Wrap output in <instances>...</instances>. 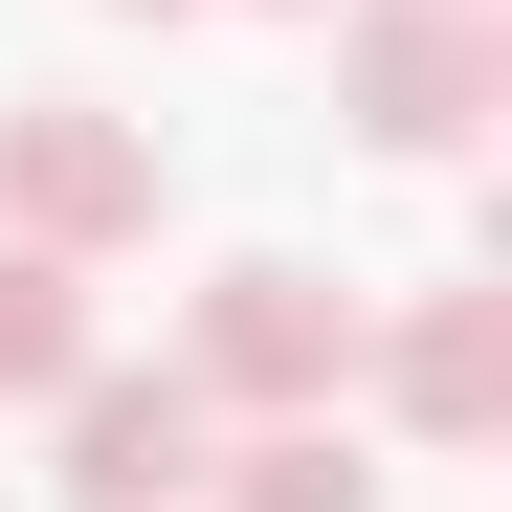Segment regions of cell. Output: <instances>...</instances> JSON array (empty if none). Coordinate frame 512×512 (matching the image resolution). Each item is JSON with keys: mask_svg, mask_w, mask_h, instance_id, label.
Wrapping results in <instances>:
<instances>
[{"mask_svg": "<svg viewBox=\"0 0 512 512\" xmlns=\"http://www.w3.org/2000/svg\"><path fill=\"white\" fill-rule=\"evenodd\" d=\"M512 112V0H334V134L357 156H468Z\"/></svg>", "mask_w": 512, "mask_h": 512, "instance_id": "obj_1", "label": "cell"}, {"mask_svg": "<svg viewBox=\"0 0 512 512\" xmlns=\"http://www.w3.org/2000/svg\"><path fill=\"white\" fill-rule=\"evenodd\" d=\"M357 290L334 268H290V245H245V268H201V312H179V379L223 401V423H334L357 401Z\"/></svg>", "mask_w": 512, "mask_h": 512, "instance_id": "obj_2", "label": "cell"}, {"mask_svg": "<svg viewBox=\"0 0 512 512\" xmlns=\"http://www.w3.org/2000/svg\"><path fill=\"white\" fill-rule=\"evenodd\" d=\"M0 245H67V268L156 245V134L90 112V90H23V112H0Z\"/></svg>", "mask_w": 512, "mask_h": 512, "instance_id": "obj_3", "label": "cell"}, {"mask_svg": "<svg viewBox=\"0 0 512 512\" xmlns=\"http://www.w3.org/2000/svg\"><path fill=\"white\" fill-rule=\"evenodd\" d=\"M45 423H67V468H45L67 512H179V490L223 468V401H201L179 357H90V379H67Z\"/></svg>", "mask_w": 512, "mask_h": 512, "instance_id": "obj_4", "label": "cell"}, {"mask_svg": "<svg viewBox=\"0 0 512 512\" xmlns=\"http://www.w3.org/2000/svg\"><path fill=\"white\" fill-rule=\"evenodd\" d=\"M357 379L401 401V446H490L512 423V290L468 268V290H401L379 334H357Z\"/></svg>", "mask_w": 512, "mask_h": 512, "instance_id": "obj_5", "label": "cell"}, {"mask_svg": "<svg viewBox=\"0 0 512 512\" xmlns=\"http://www.w3.org/2000/svg\"><path fill=\"white\" fill-rule=\"evenodd\" d=\"M112 334H90V268L67 245H0V401H67Z\"/></svg>", "mask_w": 512, "mask_h": 512, "instance_id": "obj_6", "label": "cell"}, {"mask_svg": "<svg viewBox=\"0 0 512 512\" xmlns=\"http://www.w3.org/2000/svg\"><path fill=\"white\" fill-rule=\"evenodd\" d=\"M201 490H223V512H379V468L334 446V423H223Z\"/></svg>", "mask_w": 512, "mask_h": 512, "instance_id": "obj_7", "label": "cell"}, {"mask_svg": "<svg viewBox=\"0 0 512 512\" xmlns=\"http://www.w3.org/2000/svg\"><path fill=\"white\" fill-rule=\"evenodd\" d=\"M112 23H223V0H112Z\"/></svg>", "mask_w": 512, "mask_h": 512, "instance_id": "obj_8", "label": "cell"}, {"mask_svg": "<svg viewBox=\"0 0 512 512\" xmlns=\"http://www.w3.org/2000/svg\"><path fill=\"white\" fill-rule=\"evenodd\" d=\"M268 23H334V0H268Z\"/></svg>", "mask_w": 512, "mask_h": 512, "instance_id": "obj_9", "label": "cell"}]
</instances>
